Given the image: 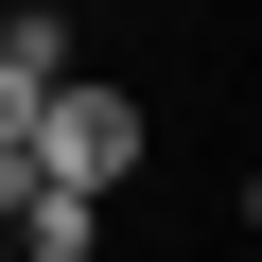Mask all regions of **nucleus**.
I'll use <instances>...</instances> for the list:
<instances>
[{"label": "nucleus", "mask_w": 262, "mask_h": 262, "mask_svg": "<svg viewBox=\"0 0 262 262\" xmlns=\"http://www.w3.org/2000/svg\"><path fill=\"white\" fill-rule=\"evenodd\" d=\"M88 245H105L88 192H18V262H88Z\"/></svg>", "instance_id": "2"}, {"label": "nucleus", "mask_w": 262, "mask_h": 262, "mask_svg": "<svg viewBox=\"0 0 262 262\" xmlns=\"http://www.w3.org/2000/svg\"><path fill=\"white\" fill-rule=\"evenodd\" d=\"M140 140H158L140 88H105V70H88V88H53V122H35V192H88V210H105L122 175H140Z\"/></svg>", "instance_id": "1"}, {"label": "nucleus", "mask_w": 262, "mask_h": 262, "mask_svg": "<svg viewBox=\"0 0 262 262\" xmlns=\"http://www.w3.org/2000/svg\"><path fill=\"white\" fill-rule=\"evenodd\" d=\"M245 227H262V175H245Z\"/></svg>", "instance_id": "6"}, {"label": "nucleus", "mask_w": 262, "mask_h": 262, "mask_svg": "<svg viewBox=\"0 0 262 262\" xmlns=\"http://www.w3.org/2000/svg\"><path fill=\"white\" fill-rule=\"evenodd\" d=\"M0 53H18V70H53V88L88 70V53H70V18H53V0H18V18H0Z\"/></svg>", "instance_id": "4"}, {"label": "nucleus", "mask_w": 262, "mask_h": 262, "mask_svg": "<svg viewBox=\"0 0 262 262\" xmlns=\"http://www.w3.org/2000/svg\"><path fill=\"white\" fill-rule=\"evenodd\" d=\"M18 192H35V175H0V245H18Z\"/></svg>", "instance_id": "5"}, {"label": "nucleus", "mask_w": 262, "mask_h": 262, "mask_svg": "<svg viewBox=\"0 0 262 262\" xmlns=\"http://www.w3.org/2000/svg\"><path fill=\"white\" fill-rule=\"evenodd\" d=\"M70 88H88V70H70ZM35 122H53V70L0 53V175H35Z\"/></svg>", "instance_id": "3"}]
</instances>
